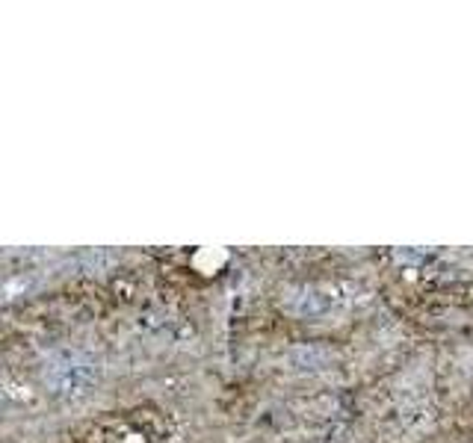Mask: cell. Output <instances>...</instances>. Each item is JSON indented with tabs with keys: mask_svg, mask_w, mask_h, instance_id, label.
Wrapping results in <instances>:
<instances>
[{
	"mask_svg": "<svg viewBox=\"0 0 473 443\" xmlns=\"http://www.w3.org/2000/svg\"><path fill=\"white\" fill-rule=\"evenodd\" d=\"M343 302H346V296H340V290L332 284H308V287H299L284 298V308L302 319H323L328 313H335Z\"/></svg>",
	"mask_w": 473,
	"mask_h": 443,
	"instance_id": "obj_2",
	"label": "cell"
},
{
	"mask_svg": "<svg viewBox=\"0 0 473 443\" xmlns=\"http://www.w3.org/2000/svg\"><path fill=\"white\" fill-rule=\"evenodd\" d=\"M41 378L56 399L77 405L95 393L101 381V366L83 349H53L41 366Z\"/></svg>",
	"mask_w": 473,
	"mask_h": 443,
	"instance_id": "obj_1",
	"label": "cell"
}]
</instances>
